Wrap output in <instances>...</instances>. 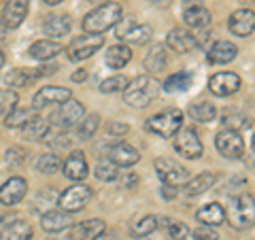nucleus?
<instances>
[{"mask_svg":"<svg viewBox=\"0 0 255 240\" xmlns=\"http://www.w3.org/2000/svg\"><path fill=\"white\" fill-rule=\"evenodd\" d=\"M251 119L243 115V113H236V111H230V113H223L221 117V125L226 127V130H234V132H241V130H247V127H251Z\"/></svg>","mask_w":255,"mask_h":240,"instance_id":"nucleus-35","label":"nucleus"},{"mask_svg":"<svg viewBox=\"0 0 255 240\" xmlns=\"http://www.w3.org/2000/svg\"><path fill=\"white\" fill-rule=\"evenodd\" d=\"M128 127L126 123H119V121H111L109 125H107V140H119L122 136H126L128 134Z\"/></svg>","mask_w":255,"mask_h":240,"instance_id":"nucleus-44","label":"nucleus"},{"mask_svg":"<svg viewBox=\"0 0 255 240\" xmlns=\"http://www.w3.org/2000/svg\"><path fill=\"white\" fill-rule=\"evenodd\" d=\"M187 113L191 115V119H196V121H200V123H209L215 119V115H217V109H215L213 102H194V105H189L187 109Z\"/></svg>","mask_w":255,"mask_h":240,"instance_id":"nucleus-32","label":"nucleus"},{"mask_svg":"<svg viewBox=\"0 0 255 240\" xmlns=\"http://www.w3.org/2000/svg\"><path fill=\"white\" fill-rule=\"evenodd\" d=\"M94 191L90 185H85V183H75L73 187H68L64 194L60 196V209L68 211V213H79L85 209V204L92 200Z\"/></svg>","mask_w":255,"mask_h":240,"instance_id":"nucleus-8","label":"nucleus"},{"mask_svg":"<svg viewBox=\"0 0 255 240\" xmlns=\"http://www.w3.org/2000/svg\"><path fill=\"white\" fill-rule=\"evenodd\" d=\"M151 34H153V28L151 26H147V23L136 26L132 19L126 28L117 30V38H122V41H126V43H134V45H145L151 38Z\"/></svg>","mask_w":255,"mask_h":240,"instance_id":"nucleus-19","label":"nucleus"},{"mask_svg":"<svg viewBox=\"0 0 255 240\" xmlns=\"http://www.w3.org/2000/svg\"><path fill=\"white\" fill-rule=\"evenodd\" d=\"M70 28H73V19L68 15H49L43 23L45 34H49L51 38H62L70 34Z\"/></svg>","mask_w":255,"mask_h":240,"instance_id":"nucleus-23","label":"nucleus"},{"mask_svg":"<svg viewBox=\"0 0 255 240\" xmlns=\"http://www.w3.org/2000/svg\"><path fill=\"white\" fill-rule=\"evenodd\" d=\"M194 240H219V236L215 234V232H211V230H198V232H194Z\"/></svg>","mask_w":255,"mask_h":240,"instance_id":"nucleus-45","label":"nucleus"},{"mask_svg":"<svg viewBox=\"0 0 255 240\" xmlns=\"http://www.w3.org/2000/svg\"><path fill=\"white\" fill-rule=\"evenodd\" d=\"M49 130V121L43 117H32L26 125H21V136L26 140H43V136Z\"/></svg>","mask_w":255,"mask_h":240,"instance_id":"nucleus-28","label":"nucleus"},{"mask_svg":"<svg viewBox=\"0 0 255 240\" xmlns=\"http://www.w3.org/2000/svg\"><path fill=\"white\" fill-rule=\"evenodd\" d=\"M155 172L162 179V183L172 187H181L189 181V170L179 162H174L170 157H157L155 159Z\"/></svg>","mask_w":255,"mask_h":240,"instance_id":"nucleus-5","label":"nucleus"},{"mask_svg":"<svg viewBox=\"0 0 255 240\" xmlns=\"http://www.w3.org/2000/svg\"><path fill=\"white\" fill-rule=\"evenodd\" d=\"M32 238V226L28 221L15 219L0 230V240H30Z\"/></svg>","mask_w":255,"mask_h":240,"instance_id":"nucleus-25","label":"nucleus"},{"mask_svg":"<svg viewBox=\"0 0 255 240\" xmlns=\"http://www.w3.org/2000/svg\"><path fill=\"white\" fill-rule=\"evenodd\" d=\"M30 0H6L4 11H2V21L6 28H19L28 15Z\"/></svg>","mask_w":255,"mask_h":240,"instance_id":"nucleus-15","label":"nucleus"},{"mask_svg":"<svg viewBox=\"0 0 255 240\" xmlns=\"http://www.w3.org/2000/svg\"><path fill=\"white\" fill-rule=\"evenodd\" d=\"M174 136H177V138H174V149H177L179 155L187 157V159H198L202 155V142L194 127H185V130L177 132Z\"/></svg>","mask_w":255,"mask_h":240,"instance_id":"nucleus-10","label":"nucleus"},{"mask_svg":"<svg viewBox=\"0 0 255 240\" xmlns=\"http://www.w3.org/2000/svg\"><path fill=\"white\" fill-rule=\"evenodd\" d=\"M228 28L236 36H249L255 30V13L251 9H238L232 13L228 21Z\"/></svg>","mask_w":255,"mask_h":240,"instance_id":"nucleus-16","label":"nucleus"},{"mask_svg":"<svg viewBox=\"0 0 255 240\" xmlns=\"http://www.w3.org/2000/svg\"><path fill=\"white\" fill-rule=\"evenodd\" d=\"M19 96L13 90H0V117H6L11 111L17 107Z\"/></svg>","mask_w":255,"mask_h":240,"instance_id":"nucleus-41","label":"nucleus"},{"mask_svg":"<svg viewBox=\"0 0 255 240\" xmlns=\"http://www.w3.org/2000/svg\"><path fill=\"white\" fill-rule=\"evenodd\" d=\"M177 187H172V185H166V183H164V187H162V196L166 198V200H172L174 196H177Z\"/></svg>","mask_w":255,"mask_h":240,"instance_id":"nucleus-46","label":"nucleus"},{"mask_svg":"<svg viewBox=\"0 0 255 240\" xmlns=\"http://www.w3.org/2000/svg\"><path fill=\"white\" fill-rule=\"evenodd\" d=\"M87 2H92V4H105V2H109V0H87Z\"/></svg>","mask_w":255,"mask_h":240,"instance_id":"nucleus-51","label":"nucleus"},{"mask_svg":"<svg viewBox=\"0 0 255 240\" xmlns=\"http://www.w3.org/2000/svg\"><path fill=\"white\" fill-rule=\"evenodd\" d=\"M98 115H87V117H83L81 121H79V125H77V136L81 140H87V138H92V136L96 134V130H98Z\"/></svg>","mask_w":255,"mask_h":240,"instance_id":"nucleus-40","label":"nucleus"},{"mask_svg":"<svg viewBox=\"0 0 255 240\" xmlns=\"http://www.w3.org/2000/svg\"><path fill=\"white\" fill-rule=\"evenodd\" d=\"M94 174H96V177H98L100 181H107V183L117 181V179H119V166L111 162L109 157H107V159H100V162L96 164V168H94Z\"/></svg>","mask_w":255,"mask_h":240,"instance_id":"nucleus-38","label":"nucleus"},{"mask_svg":"<svg viewBox=\"0 0 255 240\" xmlns=\"http://www.w3.org/2000/svg\"><path fill=\"white\" fill-rule=\"evenodd\" d=\"M159 92H162V83L155 77L140 75L136 79H132V81H128L124 90V98H126V105H130L134 109H145L157 98Z\"/></svg>","mask_w":255,"mask_h":240,"instance_id":"nucleus-1","label":"nucleus"},{"mask_svg":"<svg viewBox=\"0 0 255 240\" xmlns=\"http://www.w3.org/2000/svg\"><path fill=\"white\" fill-rule=\"evenodd\" d=\"M60 51H62V45H60V43H55V41H47V38L32 43V45H30V49H28L30 58L41 60V62L55 58V55H60Z\"/></svg>","mask_w":255,"mask_h":240,"instance_id":"nucleus-26","label":"nucleus"},{"mask_svg":"<svg viewBox=\"0 0 255 240\" xmlns=\"http://www.w3.org/2000/svg\"><path fill=\"white\" fill-rule=\"evenodd\" d=\"M45 2H47V4H51V6H53V4H60V2H64V0H45Z\"/></svg>","mask_w":255,"mask_h":240,"instance_id":"nucleus-52","label":"nucleus"},{"mask_svg":"<svg viewBox=\"0 0 255 240\" xmlns=\"http://www.w3.org/2000/svg\"><path fill=\"white\" fill-rule=\"evenodd\" d=\"M102 45H105V36L102 34H83L68 45L66 55L73 62H83L87 58H92Z\"/></svg>","mask_w":255,"mask_h":240,"instance_id":"nucleus-7","label":"nucleus"},{"mask_svg":"<svg viewBox=\"0 0 255 240\" xmlns=\"http://www.w3.org/2000/svg\"><path fill=\"white\" fill-rule=\"evenodd\" d=\"M166 45H168L172 51H177V53H187L198 45V38L194 34H189L187 30L174 28V30H170L168 38H166Z\"/></svg>","mask_w":255,"mask_h":240,"instance_id":"nucleus-21","label":"nucleus"},{"mask_svg":"<svg viewBox=\"0 0 255 240\" xmlns=\"http://www.w3.org/2000/svg\"><path fill=\"white\" fill-rule=\"evenodd\" d=\"M62 168V159L55 153H43L36 159V170L43 174H55Z\"/></svg>","mask_w":255,"mask_h":240,"instance_id":"nucleus-39","label":"nucleus"},{"mask_svg":"<svg viewBox=\"0 0 255 240\" xmlns=\"http://www.w3.org/2000/svg\"><path fill=\"white\" fill-rule=\"evenodd\" d=\"M83 115H85V107L79 100L70 98L66 102H62V105L51 113L49 119H51V123L55 127H64V130H68V127H73V125H77L79 121H81Z\"/></svg>","mask_w":255,"mask_h":240,"instance_id":"nucleus-6","label":"nucleus"},{"mask_svg":"<svg viewBox=\"0 0 255 240\" xmlns=\"http://www.w3.org/2000/svg\"><path fill=\"white\" fill-rule=\"evenodd\" d=\"M253 149H255V136H253Z\"/></svg>","mask_w":255,"mask_h":240,"instance_id":"nucleus-55","label":"nucleus"},{"mask_svg":"<svg viewBox=\"0 0 255 240\" xmlns=\"http://www.w3.org/2000/svg\"><path fill=\"white\" fill-rule=\"evenodd\" d=\"M196 219L202 221L204 226H221V223L226 221V211H223L221 204L209 202L196 213Z\"/></svg>","mask_w":255,"mask_h":240,"instance_id":"nucleus-27","label":"nucleus"},{"mask_svg":"<svg viewBox=\"0 0 255 240\" xmlns=\"http://www.w3.org/2000/svg\"><path fill=\"white\" fill-rule=\"evenodd\" d=\"M183 4H187V6H191V4H198V0H183Z\"/></svg>","mask_w":255,"mask_h":240,"instance_id":"nucleus-53","label":"nucleus"},{"mask_svg":"<svg viewBox=\"0 0 255 240\" xmlns=\"http://www.w3.org/2000/svg\"><path fill=\"white\" fill-rule=\"evenodd\" d=\"M26 191H28V183L26 179L21 177H13L0 187V204L4 206H15L19 204L23 198H26Z\"/></svg>","mask_w":255,"mask_h":240,"instance_id":"nucleus-14","label":"nucleus"},{"mask_svg":"<svg viewBox=\"0 0 255 240\" xmlns=\"http://www.w3.org/2000/svg\"><path fill=\"white\" fill-rule=\"evenodd\" d=\"M128 85V77L124 75H115L111 79H105V81L100 83V92L102 94H115V92H124Z\"/></svg>","mask_w":255,"mask_h":240,"instance_id":"nucleus-43","label":"nucleus"},{"mask_svg":"<svg viewBox=\"0 0 255 240\" xmlns=\"http://www.w3.org/2000/svg\"><path fill=\"white\" fill-rule=\"evenodd\" d=\"M62 170H64V177L70 181H75V183L83 181L87 174H90V166H87L83 151H70L66 162H62Z\"/></svg>","mask_w":255,"mask_h":240,"instance_id":"nucleus-13","label":"nucleus"},{"mask_svg":"<svg viewBox=\"0 0 255 240\" xmlns=\"http://www.w3.org/2000/svg\"><path fill=\"white\" fill-rule=\"evenodd\" d=\"M166 228H168V238L170 240H194V232H191L185 223L170 221Z\"/></svg>","mask_w":255,"mask_h":240,"instance_id":"nucleus-42","label":"nucleus"},{"mask_svg":"<svg viewBox=\"0 0 255 240\" xmlns=\"http://www.w3.org/2000/svg\"><path fill=\"white\" fill-rule=\"evenodd\" d=\"M73 98V92L66 90V87H53V85H47L43 90H38L34 94V100H32V107L36 111H41L43 107H49V105H62Z\"/></svg>","mask_w":255,"mask_h":240,"instance_id":"nucleus-11","label":"nucleus"},{"mask_svg":"<svg viewBox=\"0 0 255 240\" xmlns=\"http://www.w3.org/2000/svg\"><path fill=\"white\" fill-rule=\"evenodd\" d=\"M191 83H194V75L187 73V70H181V73H174L164 81V90L168 94H177V92H187Z\"/></svg>","mask_w":255,"mask_h":240,"instance_id":"nucleus-29","label":"nucleus"},{"mask_svg":"<svg viewBox=\"0 0 255 240\" xmlns=\"http://www.w3.org/2000/svg\"><path fill=\"white\" fill-rule=\"evenodd\" d=\"M166 64H168V53H166L162 45H155L145 58V70H149V73H153V75L162 73L166 68Z\"/></svg>","mask_w":255,"mask_h":240,"instance_id":"nucleus-30","label":"nucleus"},{"mask_svg":"<svg viewBox=\"0 0 255 240\" xmlns=\"http://www.w3.org/2000/svg\"><path fill=\"white\" fill-rule=\"evenodd\" d=\"M4 66V53H2V49H0V68Z\"/></svg>","mask_w":255,"mask_h":240,"instance_id":"nucleus-54","label":"nucleus"},{"mask_svg":"<svg viewBox=\"0 0 255 240\" xmlns=\"http://www.w3.org/2000/svg\"><path fill=\"white\" fill-rule=\"evenodd\" d=\"M238 55V47L230 41H217L215 43L209 53H206V60L211 64H230L232 60H236Z\"/></svg>","mask_w":255,"mask_h":240,"instance_id":"nucleus-22","label":"nucleus"},{"mask_svg":"<svg viewBox=\"0 0 255 240\" xmlns=\"http://www.w3.org/2000/svg\"><path fill=\"white\" fill-rule=\"evenodd\" d=\"M183 125V113L179 109H166L162 113H157L153 117H149L145 121V130L155 134V136H162V138H170L174 136Z\"/></svg>","mask_w":255,"mask_h":240,"instance_id":"nucleus-4","label":"nucleus"},{"mask_svg":"<svg viewBox=\"0 0 255 240\" xmlns=\"http://www.w3.org/2000/svg\"><path fill=\"white\" fill-rule=\"evenodd\" d=\"M32 117H36V109L34 107L32 109H17L15 107L11 113L4 117V123L9 127H21V125H26Z\"/></svg>","mask_w":255,"mask_h":240,"instance_id":"nucleus-37","label":"nucleus"},{"mask_svg":"<svg viewBox=\"0 0 255 240\" xmlns=\"http://www.w3.org/2000/svg\"><path fill=\"white\" fill-rule=\"evenodd\" d=\"M215 181H217V177H215L213 172H202V174H198L196 179H191L185 183V194L187 196H200L204 194V191H209L213 185H215Z\"/></svg>","mask_w":255,"mask_h":240,"instance_id":"nucleus-31","label":"nucleus"},{"mask_svg":"<svg viewBox=\"0 0 255 240\" xmlns=\"http://www.w3.org/2000/svg\"><path fill=\"white\" fill-rule=\"evenodd\" d=\"M183 19H185V23L189 28L200 30V28L209 26L213 15H211L209 9H204V6H200V4H191V6H187V9L183 11Z\"/></svg>","mask_w":255,"mask_h":240,"instance_id":"nucleus-24","label":"nucleus"},{"mask_svg":"<svg viewBox=\"0 0 255 240\" xmlns=\"http://www.w3.org/2000/svg\"><path fill=\"white\" fill-rule=\"evenodd\" d=\"M132 60V49L128 45H113L107 51V64L111 68H124Z\"/></svg>","mask_w":255,"mask_h":240,"instance_id":"nucleus-33","label":"nucleus"},{"mask_svg":"<svg viewBox=\"0 0 255 240\" xmlns=\"http://www.w3.org/2000/svg\"><path fill=\"white\" fill-rule=\"evenodd\" d=\"M45 145H49L53 149H68L70 147V136L64 127H55V130H47V134L43 136Z\"/></svg>","mask_w":255,"mask_h":240,"instance_id":"nucleus-36","label":"nucleus"},{"mask_svg":"<svg viewBox=\"0 0 255 240\" xmlns=\"http://www.w3.org/2000/svg\"><path fill=\"white\" fill-rule=\"evenodd\" d=\"M107 157L113 164H117L119 168H130L140 159V153L132 145H126V142H117L107 151Z\"/></svg>","mask_w":255,"mask_h":240,"instance_id":"nucleus-17","label":"nucleus"},{"mask_svg":"<svg viewBox=\"0 0 255 240\" xmlns=\"http://www.w3.org/2000/svg\"><path fill=\"white\" fill-rule=\"evenodd\" d=\"M107 230V223L102 219H87L81 221L70 230V240H96Z\"/></svg>","mask_w":255,"mask_h":240,"instance_id":"nucleus-18","label":"nucleus"},{"mask_svg":"<svg viewBox=\"0 0 255 240\" xmlns=\"http://www.w3.org/2000/svg\"><path fill=\"white\" fill-rule=\"evenodd\" d=\"M41 226L45 232H62L73 226V215L64 209H55V211H47L41 217Z\"/></svg>","mask_w":255,"mask_h":240,"instance_id":"nucleus-20","label":"nucleus"},{"mask_svg":"<svg viewBox=\"0 0 255 240\" xmlns=\"http://www.w3.org/2000/svg\"><path fill=\"white\" fill-rule=\"evenodd\" d=\"M149 2H151V4H168L170 0H149Z\"/></svg>","mask_w":255,"mask_h":240,"instance_id":"nucleus-50","label":"nucleus"},{"mask_svg":"<svg viewBox=\"0 0 255 240\" xmlns=\"http://www.w3.org/2000/svg\"><path fill=\"white\" fill-rule=\"evenodd\" d=\"M215 147H217V151L223 155V157H228V159H241L243 153H245V140H243V136L234 132V130H223L215 136Z\"/></svg>","mask_w":255,"mask_h":240,"instance_id":"nucleus-9","label":"nucleus"},{"mask_svg":"<svg viewBox=\"0 0 255 240\" xmlns=\"http://www.w3.org/2000/svg\"><path fill=\"white\" fill-rule=\"evenodd\" d=\"M70 79H73V81H77V83H81V81H85V79H87V73L81 68V70H77V73H73V77H70Z\"/></svg>","mask_w":255,"mask_h":240,"instance_id":"nucleus-47","label":"nucleus"},{"mask_svg":"<svg viewBox=\"0 0 255 240\" xmlns=\"http://www.w3.org/2000/svg\"><path fill=\"white\" fill-rule=\"evenodd\" d=\"M136 174H128V177H124V187H132V185H136Z\"/></svg>","mask_w":255,"mask_h":240,"instance_id":"nucleus-48","label":"nucleus"},{"mask_svg":"<svg viewBox=\"0 0 255 240\" xmlns=\"http://www.w3.org/2000/svg\"><path fill=\"white\" fill-rule=\"evenodd\" d=\"M119 21H122V4L105 2V4H98L92 13L85 15L83 30L87 34H102V32L115 28Z\"/></svg>","mask_w":255,"mask_h":240,"instance_id":"nucleus-2","label":"nucleus"},{"mask_svg":"<svg viewBox=\"0 0 255 240\" xmlns=\"http://www.w3.org/2000/svg\"><path fill=\"white\" fill-rule=\"evenodd\" d=\"M96 240H122V238H119L117 234H105V232H102V234L96 238Z\"/></svg>","mask_w":255,"mask_h":240,"instance_id":"nucleus-49","label":"nucleus"},{"mask_svg":"<svg viewBox=\"0 0 255 240\" xmlns=\"http://www.w3.org/2000/svg\"><path fill=\"white\" fill-rule=\"evenodd\" d=\"M241 77L236 73H217L209 79V90L215 96H232L241 90Z\"/></svg>","mask_w":255,"mask_h":240,"instance_id":"nucleus-12","label":"nucleus"},{"mask_svg":"<svg viewBox=\"0 0 255 240\" xmlns=\"http://www.w3.org/2000/svg\"><path fill=\"white\" fill-rule=\"evenodd\" d=\"M226 221L234 230H249L255 226V198L249 194L236 196L230 200V206L226 211Z\"/></svg>","mask_w":255,"mask_h":240,"instance_id":"nucleus-3","label":"nucleus"},{"mask_svg":"<svg viewBox=\"0 0 255 240\" xmlns=\"http://www.w3.org/2000/svg\"><path fill=\"white\" fill-rule=\"evenodd\" d=\"M155 230H157V217H153V215H145V217L136 219L130 226V236L132 238H145L149 234H153Z\"/></svg>","mask_w":255,"mask_h":240,"instance_id":"nucleus-34","label":"nucleus"}]
</instances>
